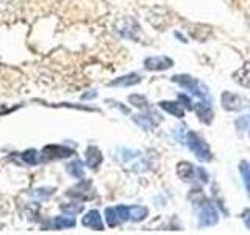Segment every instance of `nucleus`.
I'll return each mask as SVG.
<instances>
[{"instance_id": "nucleus-1", "label": "nucleus", "mask_w": 250, "mask_h": 235, "mask_svg": "<svg viewBox=\"0 0 250 235\" xmlns=\"http://www.w3.org/2000/svg\"><path fill=\"white\" fill-rule=\"evenodd\" d=\"M172 82L178 83L180 86H183V88H186L191 94H194V96H197V97L207 100V102L209 100L208 88L199 80V78L191 77V75H186V74H180V75H174V77H172Z\"/></svg>"}, {"instance_id": "nucleus-2", "label": "nucleus", "mask_w": 250, "mask_h": 235, "mask_svg": "<svg viewBox=\"0 0 250 235\" xmlns=\"http://www.w3.org/2000/svg\"><path fill=\"white\" fill-rule=\"evenodd\" d=\"M186 144L191 149V152L197 157L200 162H209L211 159H213V154H211V149H209L208 143L199 135V133L188 132Z\"/></svg>"}, {"instance_id": "nucleus-3", "label": "nucleus", "mask_w": 250, "mask_h": 235, "mask_svg": "<svg viewBox=\"0 0 250 235\" xmlns=\"http://www.w3.org/2000/svg\"><path fill=\"white\" fill-rule=\"evenodd\" d=\"M219 221V215L217 210L211 202L205 201L203 204H200V213H199V224L203 227L208 226H214Z\"/></svg>"}, {"instance_id": "nucleus-4", "label": "nucleus", "mask_w": 250, "mask_h": 235, "mask_svg": "<svg viewBox=\"0 0 250 235\" xmlns=\"http://www.w3.org/2000/svg\"><path fill=\"white\" fill-rule=\"evenodd\" d=\"M117 33L124 38L133 39V41H138L139 39V25L136 24V21H133L131 18H125L122 19L119 24L116 25Z\"/></svg>"}, {"instance_id": "nucleus-5", "label": "nucleus", "mask_w": 250, "mask_h": 235, "mask_svg": "<svg viewBox=\"0 0 250 235\" xmlns=\"http://www.w3.org/2000/svg\"><path fill=\"white\" fill-rule=\"evenodd\" d=\"M174 66V60L169 57H148L144 60V68L147 70H153V72H160V70H166Z\"/></svg>"}, {"instance_id": "nucleus-6", "label": "nucleus", "mask_w": 250, "mask_h": 235, "mask_svg": "<svg viewBox=\"0 0 250 235\" xmlns=\"http://www.w3.org/2000/svg\"><path fill=\"white\" fill-rule=\"evenodd\" d=\"M221 104L227 112H239V110L244 107V100H242V97L238 96V94L224 91L221 96Z\"/></svg>"}, {"instance_id": "nucleus-7", "label": "nucleus", "mask_w": 250, "mask_h": 235, "mask_svg": "<svg viewBox=\"0 0 250 235\" xmlns=\"http://www.w3.org/2000/svg\"><path fill=\"white\" fill-rule=\"evenodd\" d=\"M67 194L70 196V198L82 199V201L92 199V198H94L92 187H91V182H88V180H83L82 184H78L77 187L70 188V190L67 191Z\"/></svg>"}, {"instance_id": "nucleus-8", "label": "nucleus", "mask_w": 250, "mask_h": 235, "mask_svg": "<svg viewBox=\"0 0 250 235\" xmlns=\"http://www.w3.org/2000/svg\"><path fill=\"white\" fill-rule=\"evenodd\" d=\"M42 155L45 159H67V157L74 155V151L66 146L52 144V146H45L42 149Z\"/></svg>"}, {"instance_id": "nucleus-9", "label": "nucleus", "mask_w": 250, "mask_h": 235, "mask_svg": "<svg viewBox=\"0 0 250 235\" xmlns=\"http://www.w3.org/2000/svg\"><path fill=\"white\" fill-rule=\"evenodd\" d=\"M177 176L183 182H192L194 179H197V168L189 162H180L177 164Z\"/></svg>"}, {"instance_id": "nucleus-10", "label": "nucleus", "mask_w": 250, "mask_h": 235, "mask_svg": "<svg viewBox=\"0 0 250 235\" xmlns=\"http://www.w3.org/2000/svg\"><path fill=\"white\" fill-rule=\"evenodd\" d=\"M194 112L195 115L199 116V119L203 122V124H211L213 122V118H214V112L213 108H211V105L208 104L207 100L203 102H197V104L194 105Z\"/></svg>"}, {"instance_id": "nucleus-11", "label": "nucleus", "mask_w": 250, "mask_h": 235, "mask_svg": "<svg viewBox=\"0 0 250 235\" xmlns=\"http://www.w3.org/2000/svg\"><path fill=\"white\" fill-rule=\"evenodd\" d=\"M82 224L84 227H91L94 231H104V221H102L99 210H89L82 219Z\"/></svg>"}, {"instance_id": "nucleus-12", "label": "nucleus", "mask_w": 250, "mask_h": 235, "mask_svg": "<svg viewBox=\"0 0 250 235\" xmlns=\"http://www.w3.org/2000/svg\"><path fill=\"white\" fill-rule=\"evenodd\" d=\"M233 80L241 86L250 88V61H246L236 72H233Z\"/></svg>"}, {"instance_id": "nucleus-13", "label": "nucleus", "mask_w": 250, "mask_h": 235, "mask_svg": "<svg viewBox=\"0 0 250 235\" xmlns=\"http://www.w3.org/2000/svg\"><path fill=\"white\" fill-rule=\"evenodd\" d=\"M102 160H104V155H102L100 149L97 146H89L86 149V164L91 169H96L97 166H100Z\"/></svg>"}, {"instance_id": "nucleus-14", "label": "nucleus", "mask_w": 250, "mask_h": 235, "mask_svg": "<svg viewBox=\"0 0 250 235\" xmlns=\"http://www.w3.org/2000/svg\"><path fill=\"white\" fill-rule=\"evenodd\" d=\"M158 105H160V108H163L166 113L172 115L174 118H178V119H182V118L185 116V110H183V107H182V105H180V102L161 100Z\"/></svg>"}, {"instance_id": "nucleus-15", "label": "nucleus", "mask_w": 250, "mask_h": 235, "mask_svg": "<svg viewBox=\"0 0 250 235\" xmlns=\"http://www.w3.org/2000/svg\"><path fill=\"white\" fill-rule=\"evenodd\" d=\"M141 80H143V77L133 72V74L124 75V77L116 78L113 82H109V86H135V85L141 83Z\"/></svg>"}, {"instance_id": "nucleus-16", "label": "nucleus", "mask_w": 250, "mask_h": 235, "mask_svg": "<svg viewBox=\"0 0 250 235\" xmlns=\"http://www.w3.org/2000/svg\"><path fill=\"white\" fill-rule=\"evenodd\" d=\"M66 171L72 177H75V179H83L84 177V166H83V162L82 160L70 162L67 166H66Z\"/></svg>"}, {"instance_id": "nucleus-17", "label": "nucleus", "mask_w": 250, "mask_h": 235, "mask_svg": "<svg viewBox=\"0 0 250 235\" xmlns=\"http://www.w3.org/2000/svg\"><path fill=\"white\" fill-rule=\"evenodd\" d=\"M77 221L70 216H57L52 221V226L55 229H69V227H74Z\"/></svg>"}, {"instance_id": "nucleus-18", "label": "nucleus", "mask_w": 250, "mask_h": 235, "mask_svg": "<svg viewBox=\"0 0 250 235\" xmlns=\"http://www.w3.org/2000/svg\"><path fill=\"white\" fill-rule=\"evenodd\" d=\"M239 172H241L242 180H244L246 190H247V194H249V198H250V164L246 160H242L239 163Z\"/></svg>"}, {"instance_id": "nucleus-19", "label": "nucleus", "mask_w": 250, "mask_h": 235, "mask_svg": "<svg viewBox=\"0 0 250 235\" xmlns=\"http://www.w3.org/2000/svg\"><path fill=\"white\" fill-rule=\"evenodd\" d=\"M148 215V210L141 206H130V219L131 221H143Z\"/></svg>"}, {"instance_id": "nucleus-20", "label": "nucleus", "mask_w": 250, "mask_h": 235, "mask_svg": "<svg viewBox=\"0 0 250 235\" xmlns=\"http://www.w3.org/2000/svg\"><path fill=\"white\" fill-rule=\"evenodd\" d=\"M105 219H106V223H108L109 227H116V226H119L122 223L119 215H117V212H116V207H108L105 210Z\"/></svg>"}, {"instance_id": "nucleus-21", "label": "nucleus", "mask_w": 250, "mask_h": 235, "mask_svg": "<svg viewBox=\"0 0 250 235\" xmlns=\"http://www.w3.org/2000/svg\"><path fill=\"white\" fill-rule=\"evenodd\" d=\"M128 102L136 108H141V110H146L148 107V102L144 96H141V94H131L128 97Z\"/></svg>"}, {"instance_id": "nucleus-22", "label": "nucleus", "mask_w": 250, "mask_h": 235, "mask_svg": "<svg viewBox=\"0 0 250 235\" xmlns=\"http://www.w3.org/2000/svg\"><path fill=\"white\" fill-rule=\"evenodd\" d=\"M61 210L66 212L67 215H77L83 210V204L70 202V204H61Z\"/></svg>"}, {"instance_id": "nucleus-23", "label": "nucleus", "mask_w": 250, "mask_h": 235, "mask_svg": "<svg viewBox=\"0 0 250 235\" xmlns=\"http://www.w3.org/2000/svg\"><path fill=\"white\" fill-rule=\"evenodd\" d=\"M22 160L28 163V164H36L38 163V152L33 151V149H30V151H25L22 154Z\"/></svg>"}, {"instance_id": "nucleus-24", "label": "nucleus", "mask_w": 250, "mask_h": 235, "mask_svg": "<svg viewBox=\"0 0 250 235\" xmlns=\"http://www.w3.org/2000/svg\"><path fill=\"white\" fill-rule=\"evenodd\" d=\"M116 212H117V215H119L121 221H128L130 219V207L128 206H117Z\"/></svg>"}, {"instance_id": "nucleus-25", "label": "nucleus", "mask_w": 250, "mask_h": 235, "mask_svg": "<svg viewBox=\"0 0 250 235\" xmlns=\"http://www.w3.org/2000/svg\"><path fill=\"white\" fill-rule=\"evenodd\" d=\"M177 97H178V102H182V104H183L188 110H192V108H194V105H192V102H191V97H189V96H186V94L180 93Z\"/></svg>"}, {"instance_id": "nucleus-26", "label": "nucleus", "mask_w": 250, "mask_h": 235, "mask_svg": "<svg viewBox=\"0 0 250 235\" xmlns=\"http://www.w3.org/2000/svg\"><path fill=\"white\" fill-rule=\"evenodd\" d=\"M197 179L200 180V184H208V174L203 168H197Z\"/></svg>"}, {"instance_id": "nucleus-27", "label": "nucleus", "mask_w": 250, "mask_h": 235, "mask_svg": "<svg viewBox=\"0 0 250 235\" xmlns=\"http://www.w3.org/2000/svg\"><path fill=\"white\" fill-rule=\"evenodd\" d=\"M244 223H246V226L250 229V210H249L247 213L244 215Z\"/></svg>"}, {"instance_id": "nucleus-28", "label": "nucleus", "mask_w": 250, "mask_h": 235, "mask_svg": "<svg viewBox=\"0 0 250 235\" xmlns=\"http://www.w3.org/2000/svg\"><path fill=\"white\" fill-rule=\"evenodd\" d=\"M97 96V93L94 91V93H88V94H83V99H91V97H96Z\"/></svg>"}]
</instances>
